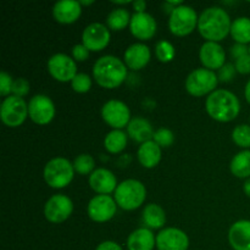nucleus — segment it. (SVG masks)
<instances>
[{
  "mask_svg": "<svg viewBox=\"0 0 250 250\" xmlns=\"http://www.w3.org/2000/svg\"><path fill=\"white\" fill-rule=\"evenodd\" d=\"M161 148L154 141L146 142L141 144L138 151H137V158L139 164L146 168H154L159 165L161 161Z\"/></svg>",
  "mask_w": 250,
  "mask_h": 250,
  "instance_id": "24",
  "label": "nucleus"
},
{
  "mask_svg": "<svg viewBox=\"0 0 250 250\" xmlns=\"http://www.w3.org/2000/svg\"><path fill=\"white\" fill-rule=\"evenodd\" d=\"M28 116L34 124L48 125L55 117V105L53 100L44 94H37L28 103Z\"/></svg>",
  "mask_w": 250,
  "mask_h": 250,
  "instance_id": "11",
  "label": "nucleus"
},
{
  "mask_svg": "<svg viewBox=\"0 0 250 250\" xmlns=\"http://www.w3.org/2000/svg\"><path fill=\"white\" fill-rule=\"evenodd\" d=\"M153 141L158 144L160 148H168L173 144L175 142V134L171 129L165 128V127H161L158 131H155L153 137Z\"/></svg>",
  "mask_w": 250,
  "mask_h": 250,
  "instance_id": "33",
  "label": "nucleus"
},
{
  "mask_svg": "<svg viewBox=\"0 0 250 250\" xmlns=\"http://www.w3.org/2000/svg\"><path fill=\"white\" fill-rule=\"evenodd\" d=\"M236 66L233 63H225L221 68L219 70L217 77H219V82H231L236 76Z\"/></svg>",
  "mask_w": 250,
  "mask_h": 250,
  "instance_id": "37",
  "label": "nucleus"
},
{
  "mask_svg": "<svg viewBox=\"0 0 250 250\" xmlns=\"http://www.w3.org/2000/svg\"><path fill=\"white\" fill-rule=\"evenodd\" d=\"M81 6H89V5L94 4V1L93 0H90V1H80Z\"/></svg>",
  "mask_w": 250,
  "mask_h": 250,
  "instance_id": "45",
  "label": "nucleus"
},
{
  "mask_svg": "<svg viewBox=\"0 0 250 250\" xmlns=\"http://www.w3.org/2000/svg\"><path fill=\"white\" fill-rule=\"evenodd\" d=\"M12 84H14V80L11 76L2 71L0 73V95L5 98L9 97L10 93H12Z\"/></svg>",
  "mask_w": 250,
  "mask_h": 250,
  "instance_id": "36",
  "label": "nucleus"
},
{
  "mask_svg": "<svg viewBox=\"0 0 250 250\" xmlns=\"http://www.w3.org/2000/svg\"><path fill=\"white\" fill-rule=\"evenodd\" d=\"M143 222L149 229H160L166 224V212L160 205L148 204L143 209Z\"/></svg>",
  "mask_w": 250,
  "mask_h": 250,
  "instance_id": "25",
  "label": "nucleus"
},
{
  "mask_svg": "<svg viewBox=\"0 0 250 250\" xmlns=\"http://www.w3.org/2000/svg\"><path fill=\"white\" fill-rule=\"evenodd\" d=\"M73 168L78 175H92L95 170V160L89 154H81L73 160Z\"/></svg>",
  "mask_w": 250,
  "mask_h": 250,
  "instance_id": "30",
  "label": "nucleus"
},
{
  "mask_svg": "<svg viewBox=\"0 0 250 250\" xmlns=\"http://www.w3.org/2000/svg\"><path fill=\"white\" fill-rule=\"evenodd\" d=\"M48 71L59 82H71L77 75V65L72 58L62 53L55 54L48 60Z\"/></svg>",
  "mask_w": 250,
  "mask_h": 250,
  "instance_id": "12",
  "label": "nucleus"
},
{
  "mask_svg": "<svg viewBox=\"0 0 250 250\" xmlns=\"http://www.w3.org/2000/svg\"><path fill=\"white\" fill-rule=\"evenodd\" d=\"M217 83H219V77L214 71L204 67L197 68L188 75L186 80V90L192 97H204L216 90Z\"/></svg>",
  "mask_w": 250,
  "mask_h": 250,
  "instance_id": "6",
  "label": "nucleus"
},
{
  "mask_svg": "<svg viewBox=\"0 0 250 250\" xmlns=\"http://www.w3.org/2000/svg\"><path fill=\"white\" fill-rule=\"evenodd\" d=\"M89 186L97 194L109 195L115 193L117 188L116 176L110 170L104 167L95 168L94 172L89 176Z\"/></svg>",
  "mask_w": 250,
  "mask_h": 250,
  "instance_id": "18",
  "label": "nucleus"
},
{
  "mask_svg": "<svg viewBox=\"0 0 250 250\" xmlns=\"http://www.w3.org/2000/svg\"><path fill=\"white\" fill-rule=\"evenodd\" d=\"M117 210V204L115 199L110 195L98 194L88 203L87 212L92 221L103 224L107 222L115 216Z\"/></svg>",
  "mask_w": 250,
  "mask_h": 250,
  "instance_id": "13",
  "label": "nucleus"
},
{
  "mask_svg": "<svg viewBox=\"0 0 250 250\" xmlns=\"http://www.w3.org/2000/svg\"><path fill=\"white\" fill-rule=\"evenodd\" d=\"M158 250H188L189 238L182 229L167 227L161 229L156 236Z\"/></svg>",
  "mask_w": 250,
  "mask_h": 250,
  "instance_id": "15",
  "label": "nucleus"
},
{
  "mask_svg": "<svg viewBox=\"0 0 250 250\" xmlns=\"http://www.w3.org/2000/svg\"><path fill=\"white\" fill-rule=\"evenodd\" d=\"M127 146V133L122 129H112L105 136L104 146L110 154H119Z\"/></svg>",
  "mask_w": 250,
  "mask_h": 250,
  "instance_id": "29",
  "label": "nucleus"
},
{
  "mask_svg": "<svg viewBox=\"0 0 250 250\" xmlns=\"http://www.w3.org/2000/svg\"><path fill=\"white\" fill-rule=\"evenodd\" d=\"M72 58L75 61L83 62L89 58V50L83 44H76L72 48Z\"/></svg>",
  "mask_w": 250,
  "mask_h": 250,
  "instance_id": "39",
  "label": "nucleus"
},
{
  "mask_svg": "<svg viewBox=\"0 0 250 250\" xmlns=\"http://www.w3.org/2000/svg\"><path fill=\"white\" fill-rule=\"evenodd\" d=\"M232 38L238 44L250 45V19L249 17H238L232 22L231 33Z\"/></svg>",
  "mask_w": 250,
  "mask_h": 250,
  "instance_id": "27",
  "label": "nucleus"
},
{
  "mask_svg": "<svg viewBox=\"0 0 250 250\" xmlns=\"http://www.w3.org/2000/svg\"><path fill=\"white\" fill-rule=\"evenodd\" d=\"M156 246V237L153 231L146 227H141L132 232L127 238L128 250H153Z\"/></svg>",
  "mask_w": 250,
  "mask_h": 250,
  "instance_id": "23",
  "label": "nucleus"
},
{
  "mask_svg": "<svg viewBox=\"0 0 250 250\" xmlns=\"http://www.w3.org/2000/svg\"><path fill=\"white\" fill-rule=\"evenodd\" d=\"M81 15H82V6L80 1H75V0L58 1L53 7V17L59 23H75L80 19Z\"/></svg>",
  "mask_w": 250,
  "mask_h": 250,
  "instance_id": "20",
  "label": "nucleus"
},
{
  "mask_svg": "<svg viewBox=\"0 0 250 250\" xmlns=\"http://www.w3.org/2000/svg\"><path fill=\"white\" fill-rule=\"evenodd\" d=\"M232 21L226 10L219 6L205 9L198 20V31L207 42L219 43L231 33Z\"/></svg>",
  "mask_w": 250,
  "mask_h": 250,
  "instance_id": "1",
  "label": "nucleus"
},
{
  "mask_svg": "<svg viewBox=\"0 0 250 250\" xmlns=\"http://www.w3.org/2000/svg\"><path fill=\"white\" fill-rule=\"evenodd\" d=\"M29 89H31V85H29V82L26 78L21 77L14 80V84H12V95L19 98H23L28 94Z\"/></svg>",
  "mask_w": 250,
  "mask_h": 250,
  "instance_id": "35",
  "label": "nucleus"
},
{
  "mask_svg": "<svg viewBox=\"0 0 250 250\" xmlns=\"http://www.w3.org/2000/svg\"><path fill=\"white\" fill-rule=\"evenodd\" d=\"M229 242L233 250H250V220H239L232 225Z\"/></svg>",
  "mask_w": 250,
  "mask_h": 250,
  "instance_id": "21",
  "label": "nucleus"
},
{
  "mask_svg": "<svg viewBox=\"0 0 250 250\" xmlns=\"http://www.w3.org/2000/svg\"><path fill=\"white\" fill-rule=\"evenodd\" d=\"M0 117L5 126L20 127L28 117V104L23 98L9 95L5 98L0 106Z\"/></svg>",
  "mask_w": 250,
  "mask_h": 250,
  "instance_id": "8",
  "label": "nucleus"
},
{
  "mask_svg": "<svg viewBox=\"0 0 250 250\" xmlns=\"http://www.w3.org/2000/svg\"><path fill=\"white\" fill-rule=\"evenodd\" d=\"M229 53H231V58L234 59V60H237V59H239V58H242V56L249 54V46L244 45V44L236 43L233 46H231V50H229Z\"/></svg>",
  "mask_w": 250,
  "mask_h": 250,
  "instance_id": "40",
  "label": "nucleus"
},
{
  "mask_svg": "<svg viewBox=\"0 0 250 250\" xmlns=\"http://www.w3.org/2000/svg\"><path fill=\"white\" fill-rule=\"evenodd\" d=\"M249 122H250V119H249ZM249 125H250V124H249Z\"/></svg>",
  "mask_w": 250,
  "mask_h": 250,
  "instance_id": "47",
  "label": "nucleus"
},
{
  "mask_svg": "<svg viewBox=\"0 0 250 250\" xmlns=\"http://www.w3.org/2000/svg\"><path fill=\"white\" fill-rule=\"evenodd\" d=\"M198 17L197 12L193 7L188 5H180L175 7L170 14L168 19V28L173 36L186 37L192 33L198 27Z\"/></svg>",
  "mask_w": 250,
  "mask_h": 250,
  "instance_id": "7",
  "label": "nucleus"
},
{
  "mask_svg": "<svg viewBox=\"0 0 250 250\" xmlns=\"http://www.w3.org/2000/svg\"><path fill=\"white\" fill-rule=\"evenodd\" d=\"M232 139L234 144L243 148V150H250V125H238L232 131Z\"/></svg>",
  "mask_w": 250,
  "mask_h": 250,
  "instance_id": "31",
  "label": "nucleus"
},
{
  "mask_svg": "<svg viewBox=\"0 0 250 250\" xmlns=\"http://www.w3.org/2000/svg\"><path fill=\"white\" fill-rule=\"evenodd\" d=\"M205 109L215 121L231 122L241 112V103L234 93L227 89H216L208 95Z\"/></svg>",
  "mask_w": 250,
  "mask_h": 250,
  "instance_id": "3",
  "label": "nucleus"
},
{
  "mask_svg": "<svg viewBox=\"0 0 250 250\" xmlns=\"http://www.w3.org/2000/svg\"><path fill=\"white\" fill-rule=\"evenodd\" d=\"M73 203L67 195L55 194L46 200L44 205V216L51 224L65 222L72 215Z\"/></svg>",
  "mask_w": 250,
  "mask_h": 250,
  "instance_id": "9",
  "label": "nucleus"
},
{
  "mask_svg": "<svg viewBox=\"0 0 250 250\" xmlns=\"http://www.w3.org/2000/svg\"><path fill=\"white\" fill-rule=\"evenodd\" d=\"M102 117L105 124L114 129H122L131 121L129 107L121 100H109L102 107Z\"/></svg>",
  "mask_w": 250,
  "mask_h": 250,
  "instance_id": "10",
  "label": "nucleus"
},
{
  "mask_svg": "<svg viewBox=\"0 0 250 250\" xmlns=\"http://www.w3.org/2000/svg\"><path fill=\"white\" fill-rule=\"evenodd\" d=\"M71 87L76 93H80V94L89 92L92 88V78L87 73H77L76 77L71 81Z\"/></svg>",
  "mask_w": 250,
  "mask_h": 250,
  "instance_id": "34",
  "label": "nucleus"
},
{
  "mask_svg": "<svg viewBox=\"0 0 250 250\" xmlns=\"http://www.w3.org/2000/svg\"><path fill=\"white\" fill-rule=\"evenodd\" d=\"M234 66H236L237 72L241 75H249L250 73V54L242 56V58L237 59L234 61Z\"/></svg>",
  "mask_w": 250,
  "mask_h": 250,
  "instance_id": "38",
  "label": "nucleus"
},
{
  "mask_svg": "<svg viewBox=\"0 0 250 250\" xmlns=\"http://www.w3.org/2000/svg\"><path fill=\"white\" fill-rule=\"evenodd\" d=\"M93 77L100 87L115 89L127 78V66L121 59L114 55L102 56L93 66Z\"/></svg>",
  "mask_w": 250,
  "mask_h": 250,
  "instance_id": "2",
  "label": "nucleus"
},
{
  "mask_svg": "<svg viewBox=\"0 0 250 250\" xmlns=\"http://www.w3.org/2000/svg\"><path fill=\"white\" fill-rule=\"evenodd\" d=\"M151 59L149 46L143 43H134L126 49L124 54V62L128 68L139 71L146 67Z\"/></svg>",
  "mask_w": 250,
  "mask_h": 250,
  "instance_id": "19",
  "label": "nucleus"
},
{
  "mask_svg": "<svg viewBox=\"0 0 250 250\" xmlns=\"http://www.w3.org/2000/svg\"><path fill=\"white\" fill-rule=\"evenodd\" d=\"M232 175L238 178H250V150H242L232 158L229 164Z\"/></svg>",
  "mask_w": 250,
  "mask_h": 250,
  "instance_id": "26",
  "label": "nucleus"
},
{
  "mask_svg": "<svg viewBox=\"0 0 250 250\" xmlns=\"http://www.w3.org/2000/svg\"><path fill=\"white\" fill-rule=\"evenodd\" d=\"M131 14L125 7L114 9L106 17V26L111 31H122L131 23Z\"/></svg>",
  "mask_w": 250,
  "mask_h": 250,
  "instance_id": "28",
  "label": "nucleus"
},
{
  "mask_svg": "<svg viewBox=\"0 0 250 250\" xmlns=\"http://www.w3.org/2000/svg\"><path fill=\"white\" fill-rule=\"evenodd\" d=\"M243 190H244V193H246L247 197L250 198V178H248V180H246V182H244Z\"/></svg>",
  "mask_w": 250,
  "mask_h": 250,
  "instance_id": "44",
  "label": "nucleus"
},
{
  "mask_svg": "<svg viewBox=\"0 0 250 250\" xmlns=\"http://www.w3.org/2000/svg\"><path fill=\"white\" fill-rule=\"evenodd\" d=\"M199 59L204 68L210 71L220 70L226 61L225 49L215 42H205L199 50Z\"/></svg>",
  "mask_w": 250,
  "mask_h": 250,
  "instance_id": "17",
  "label": "nucleus"
},
{
  "mask_svg": "<svg viewBox=\"0 0 250 250\" xmlns=\"http://www.w3.org/2000/svg\"><path fill=\"white\" fill-rule=\"evenodd\" d=\"M155 55L160 62H170L173 60L176 55V49L170 42L160 41L155 45Z\"/></svg>",
  "mask_w": 250,
  "mask_h": 250,
  "instance_id": "32",
  "label": "nucleus"
},
{
  "mask_svg": "<svg viewBox=\"0 0 250 250\" xmlns=\"http://www.w3.org/2000/svg\"><path fill=\"white\" fill-rule=\"evenodd\" d=\"M110 29L105 24L94 22L88 24L82 33V44L89 51H102L110 43Z\"/></svg>",
  "mask_w": 250,
  "mask_h": 250,
  "instance_id": "14",
  "label": "nucleus"
},
{
  "mask_svg": "<svg viewBox=\"0 0 250 250\" xmlns=\"http://www.w3.org/2000/svg\"><path fill=\"white\" fill-rule=\"evenodd\" d=\"M73 176H75L73 164H71L66 158H61V156L54 158L44 166V181L49 187L54 189L67 187L72 182Z\"/></svg>",
  "mask_w": 250,
  "mask_h": 250,
  "instance_id": "5",
  "label": "nucleus"
},
{
  "mask_svg": "<svg viewBox=\"0 0 250 250\" xmlns=\"http://www.w3.org/2000/svg\"><path fill=\"white\" fill-rule=\"evenodd\" d=\"M146 198V186L138 180H126L119 183L114 193V199L117 207L126 211H133L142 207Z\"/></svg>",
  "mask_w": 250,
  "mask_h": 250,
  "instance_id": "4",
  "label": "nucleus"
},
{
  "mask_svg": "<svg viewBox=\"0 0 250 250\" xmlns=\"http://www.w3.org/2000/svg\"><path fill=\"white\" fill-rule=\"evenodd\" d=\"M244 97H246V100L250 104V80L247 82L246 88H244Z\"/></svg>",
  "mask_w": 250,
  "mask_h": 250,
  "instance_id": "43",
  "label": "nucleus"
},
{
  "mask_svg": "<svg viewBox=\"0 0 250 250\" xmlns=\"http://www.w3.org/2000/svg\"><path fill=\"white\" fill-rule=\"evenodd\" d=\"M156 21L148 12H134L132 15L129 29L134 38L139 41H150L156 33Z\"/></svg>",
  "mask_w": 250,
  "mask_h": 250,
  "instance_id": "16",
  "label": "nucleus"
},
{
  "mask_svg": "<svg viewBox=\"0 0 250 250\" xmlns=\"http://www.w3.org/2000/svg\"><path fill=\"white\" fill-rule=\"evenodd\" d=\"M154 133L155 132L151 124L143 117H134L127 126V134L137 143L143 144L146 142L153 141Z\"/></svg>",
  "mask_w": 250,
  "mask_h": 250,
  "instance_id": "22",
  "label": "nucleus"
},
{
  "mask_svg": "<svg viewBox=\"0 0 250 250\" xmlns=\"http://www.w3.org/2000/svg\"><path fill=\"white\" fill-rule=\"evenodd\" d=\"M249 54H250V45H249Z\"/></svg>",
  "mask_w": 250,
  "mask_h": 250,
  "instance_id": "46",
  "label": "nucleus"
},
{
  "mask_svg": "<svg viewBox=\"0 0 250 250\" xmlns=\"http://www.w3.org/2000/svg\"><path fill=\"white\" fill-rule=\"evenodd\" d=\"M132 6H133V10L137 14H139V12H146V2L144 0H136V1L132 2Z\"/></svg>",
  "mask_w": 250,
  "mask_h": 250,
  "instance_id": "42",
  "label": "nucleus"
},
{
  "mask_svg": "<svg viewBox=\"0 0 250 250\" xmlns=\"http://www.w3.org/2000/svg\"><path fill=\"white\" fill-rule=\"evenodd\" d=\"M95 250H124V249H122V247L120 246V244H117L116 242L105 241V242H102Z\"/></svg>",
  "mask_w": 250,
  "mask_h": 250,
  "instance_id": "41",
  "label": "nucleus"
}]
</instances>
